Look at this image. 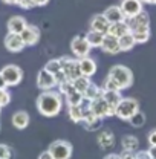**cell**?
Returning <instances> with one entry per match:
<instances>
[{"label":"cell","instance_id":"cell-1","mask_svg":"<svg viewBox=\"0 0 156 159\" xmlns=\"http://www.w3.org/2000/svg\"><path fill=\"white\" fill-rule=\"evenodd\" d=\"M35 106H37V110L43 116L54 118L61 112V107H63L61 93L55 92V90H43L37 97Z\"/></svg>","mask_w":156,"mask_h":159},{"label":"cell","instance_id":"cell-2","mask_svg":"<svg viewBox=\"0 0 156 159\" xmlns=\"http://www.w3.org/2000/svg\"><path fill=\"white\" fill-rule=\"evenodd\" d=\"M107 78L112 80L118 86L119 90L129 89V87L133 84V74H132V70H130L127 66H122V64L113 66V67L109 70Z\"/></svg>","mask_w":156,"mask_h":159},{"label":"cell","instance_id":"cell-3","mask_svg":"<svg viewBox=\"0 0 156 159\" xmlns=\"http://www.w3.org/2000/svg\"><path fill=\"white\" fill-rule=\"evenodd\" d=\"M139 110V102L135 98H121L115 109V116L122 121H129Z\"/></svg>","mask_w":156,"mask_h":159},{"label":"cell","instance_id":"cell-4","mask_svg":"<svg viewBox=\"0 0 156 159\" xmlns=\"http://www.w3.org/2000/svg\"><path fill=\"white\" fill-rule=\"evenodd\" d=\"M49 153L54 156V159H71L72 158V153H74V147L71 142L67 141H54L51 145H49Z\"/></svg>","mask_w":156,"mask_h":159},{"label":"cell","instance_id":"cell-5","mask_svg":"<svg viewBox=\"0 0 156 159\" xmlns=\"http://www.w3.org/2000/svg\"><path fill=\"white\" fill-rule=\"evenodd\" d=\"M2 75L6 81V86L8 87H14V86H19L23 80V70L20 69L17 64H6L2 70Z\"/></svg>","mask_w":156,"mask_h":159},{"label":"cell","instance_id":"cell-6","mask_svg":"<svg viewBox=\"0 0 156 159\" xmlns=\"http://www.w3.org/2000/svg\"><path fill=\"white\" fill-rule=\"evenodd\" d=\"M71 51L77 58H84V57H89L92 46L89 44V41L86 40L84 35H77L71 41Z\"/></svg>","mask_w":156,"mask_h":159},{"label":"cell","instance_id":"cell-7","mask_svg":"<svg viewBox=\"0 0 156 159\" xmlns=\"http://www.w3.org/2000/svg\"><path fill=\"white\" fill-rule=\"evenodd\" d=\"M61 60V67H63V72L66 75V78L74 81L75 78H78L81 75V70H80V63L78 58H69V57H63Z\"/></svg>","mask_w":156,"mask_h":159},{"label":"cell","instance_id":"cell-8","mask_svg":"<svg viewBox=\"0 0 156 159\" xmlns=\"http://www.w3.org/2000/svg\"><path fill=\"white\" fill-rule=\"evenodd\" d=\"M119 8L122 9L126 20H127L138 16L139 12H142L144 11V3H142V0H121Z\"/></svg>","mask_w":156,"mask_h":159},{"label":"cell","instance_id":"cell-9","mask_svg":"<svg viewBox=\"0 0 156 159\" xmlns=\"http://www.w3.org/2000/svg\"><path fill=\"white\" fill-rule=\"evenodd\" d=\"M90 112H92L95 116H98V118L115 116L113 112H112V109L109 107V104L106 102V99L103 98V97H99V98L90 101Z\"/></svg>","mask_w":156,"mask_h":159},{"label":"cell","instance_id":"cell-10","mask_svg":"<svg viewBox=\"0 0 156 159\" xmlns=\"http://www.w3.org/2000/svg\"><path fill=\"white\" fill-rule=\"evenodd\" d=\"M3 43H5V48H6L9 52H14V54L21 52V51L25 49V46H26L25 41L21 40V35H20V34H11V32L6 34Z\"/></svg>","mask_w":156,"mask_h":159},{"label":"cell","instance_id":"cell-11","mask_svg":"<svg viewBox=\"0 0 156 159\" xmlns=\"http://www.w3.org/2000/svg\"><path fill=\"white\" fill-rule=\"evenodd\" d=\"M37 86L41 90H52L55 86H57V81L54 74H51L49 70H46L44 67L41 69L37 75Z\"/></svg>","mask_w":156,"mask_h":159},{"label":"cell","instance_id":"cell-12","mask_svg":"<svg viewBox=\"0 0 156 159\" xmlns=\"http://www.w3.org/2000/svg\"><path fill=\"white\" fill-rule=\"evenodd\" d=\"M20 35H21V40L25 41L26 46H34L40 40V29L34 25H28Z\"/></svg>","mask_w":156,"mask_h":159},{"label":"cell","instance_id":"cell-13","mask_svg":"<svg viewBox=\"0 0 156 159\" xmlns=\"http://www.w3.org/2000/svg\"><path fill=\"white\" fill-rule=\"evenodd\" d=\"M101 49L103 52L106 54H110V55H117L121 52V48H119V40L117 37H112V35H106L103 40V44H101Z\"/></svg>","mask_w":156,"mask_h":159},{"label":"cell","instance_id":"cell-14","mask_svg":"<svg viewBox=\"0 0 156 159\" xmlns=\"http://www.w3.org/2000/svg\"><path fill=\"white\" fill-rule=\"evenodd\" d=\"M109 28H110V21L104 17V14H98L90 21V29L97 31V32H101L104 35L109 34Z\"/></svg>","mask_w":156,"mask_h":159},{"label":"cell","instance_id":"cell-15","mask_svg":"<svg viewBox=\"0 0 156 159\" xmlns=\"http://www.w3.org/2000/svg\"><path fill=\"white\" fill-rule=\"evenodd\" d=\"M8 32L11 34H21L25 31V28L28 26V21L25 20V17L21 16H12L8 20Z\"/></svg>","mask_w":156,"mask_h":159},{"label":"cell","instance_id":"cell-16","mask_svg":"<svg viewBox=\"0 0 156 159\" xmlns=\"http://www.w3.org/2000/svg\"><path fill=\"white\" fill-rule=\"evenodd\" d=\"M97 142L103 150L112 148V147L115 145V135H113V132H110V130H103V132H99L97 136Z\"/></svg>","mask_w":156,"mask_h":159},{"label":"cell","instance_id":"cell-17","mask_svg":"<svg viewBox=\"0 0 156 159\" xmlns=\"http://www.w3.org/2000/svg\"><path fill=\"white\" fill-rule=\"evenodd\" d=\"M78 63H80V70H81V75L84 77H92L95 75L97 72V63L90 57H84V58H78Z\"/></svg>","mask_w":156,"mask_h":159},{"label":"cell","instance_id":"cell-18","mask_svg":"<svg viewBox=\"0 0 156 159\" xmlns=\"http://www.w3.org/2000/svg\"><path fill=\"white\" fill-rule=\"evenodd\" d=\"M104 17L110 21V25L112 23H118V21H126V16H124V12H122V9L117 6V5H112V6H109L104 12Z\"/></svg>","mask_w":156,"mask_h":159},{"label":"cell","instance_id":"cell-19","mask_svg":"<svg viewBox=\"0 0 156 159\" xmlns=\"http://www.w3.org/2000/svg\"><path fill=\"white\" fill-rule=\"evenodd\" d=\"M126 21H127L130 31H133L136 28H142V26H150V19H149V14L145 11L139 12L138 16L132 17V19H127Z\"/></svg>","mask_w":156,"mask_h":159},{"label":"cell","instance_id":"cell-20","mask_svg":"<svg viewBox=\"0 0 156 159\" xmlns=\"http://www.w3.org/2000/svg\"><path fill=\"white\" fill-rule=\"evenodd\" d=\"M104 92H103V98L106 99V102L109 104V107L112 109V112H113V115H115V109H117V106L119 104V101H121V90H106V89H103Z\"/></svg>","mask_w":156,"mask_h":159},{"label":"cell","instance_id":"cell-21","mask_svg":"<svg viewBox=\"0 0 156 159\" xmlns=\"http://www.w3.org/2000/svg\"><path fill=\"white\" fill-rule=\"evenodd\" d=\"M12 125L17 129V130H23L29 125V115L28 112L25 110H19L12 115Z\"/></svg>","mask_w":156,"mask_h":159},{"label":"cell","instance_id":"cell-22","mask_svg":"<svg viewBox=\"0 0 156 159\" xmlns=\"http://www.w3.org/2000/svg\"><path fill=\"white\" fill-rule=\"evenodd\" d=\"M127 32H130L127 21H118V23H112V25H110V28H109V35L117 37V39L122 37V35H124V34H127Z\"/></svg>","mask_w":156,"mask_h":159},{"label":"cell","instance_id":"cell-23","mask_svg":"<svg viewBox=\"0 0 156 159\" xmlns=\"http://www.w3.org/2000/svg\"><path fill=\"white\" fill-rule=\"evenodd\" d=\"M121 145H122V150L124 152L135 153V152H138V148H139V141L133 135H126L122 138V141H121Z\"/></svg>","mask_w":156,"mask_h":159},{"label":"cell","instance_id":"cell-24","mask_svg":"<svg viewBox=\"0 0 156 159\" xmlns=\"http://www.w3.org/2000/svg\"><path fill=\"white\" fill-rule=\"evenodd\" d=\"M133 39L136 41V44H142L150 39V26H142V28H136L133 31H130Z\"/></svg>","mask_w":156,"mask_h":159},{"label":"cell","instance_id":"cell-25","mask_svg":"<svg viewBox=\"0 0 156 159\" xmlns=\"http://www.w3.org/2000/svg\"><path fill=\"white\" fill-rule=\"evenodd\" d=\"M119 48H121V52H127V51H132L135 46H136V41L133 39L132 32H127L124 34L122 37H119Z\"/></svg>","mask_w":156,"mask_h":159},{"label":"cell","instance_id":"cell-26","mask_svg":"<svg viewBox=\"0 0 156 159\" xmlns=\"http://www.w3.org/2000/svg\"><path fill=\"white\" fill-rule=\"evenodd\" d=\"M86 40L89 41V44L92 46V48H101V44H103V40H104V34H101V32H97V31H89L86 35Z\"/></svg>","mask_w":156,"mask_h":159},{"label":"cell","instance_id":"cell-27","mask_svg":"<svg viewBox=\"0 0 156 159\" xmlns=\"http://www.w3.org/2000/svg\"><path fill=\"white\" fill-rule=\"evenodd\" d=\"M67 113H69V118L72 119L74 122H81L84 118V110L81 107V104L78 106H67Z\"/></svg>","mask_w":156,"mask_h":159},{"label":"cell","instance_id":"cell-28","mask_svg":"<svg viewBox=\"0 0 156 159\" xmlns=\"http://www.w3.org/2000/svg\"><path fill=\"white\" fill-rule=\"evenodd\" d=\"M103 89H99L97 84H94V83H90L89 84V87L86 89V92L83 93L84 95V98L86 99H89V101H94V99H97L99 98V97H103Z\"/></svg>","mask_w":156,"mask_h":159},{"label":"cell","instance_id":"cell-29","mask_svg":"<svg viewBox=\"0 0 156 159\" xmlns=\"http://www.w3.org/2000/svg\"><path fill=\"white\" fill-rule=\"evenodd\" d=\"M92 81L89 77H84V75H80L78 78H75L72 81V84H74V89L80 92V93H84L86 92V89L89 87V84H90Z\"/></svg>","mask_w":156,"mask_h":159},{"label":"cell","instance_id":"cell-30","mask_svg":"<svg viewBox=\"0 0 156 159\" xmlns=\"http://www.w3.org/2000/svg\"><path fill=\"white\" fill-rule=\"evenodd\" d=\"M83 99H84V95L80 93V92H77V90H72L71 93L66 95V102H67V106H78V104L83 102Z\"/></svg>","mask_w":156,"mask_h":159},{"label":"cell","instance_id":"cell-31","mask_svg":"<svg viewBox=\"0 0 156 159\" xmlns=\"http://www.w3.org/2000/svg\"><path fill=\"white\" fill-rule=\"evenodd\" d=\"M44 69L46 70H49L51 74H58L60 70H63V67H61V60L60 58H54V60H49L48 63H46V66H44Z\"/></svg>","mask_w":156,"mask_h":159},{"label":"cell","instance_id":"cell-32","mask_svg":"<svg viewBox=\"0 0 156 159\" xmlns=\"http://www.w3.org/2000/svg\"><path fill=\"white\" fill-rule=\"evenodd\" d=\"M129 122L133 125V127H136V129H139V127H142L144 124H145V115L142 113V112H139L138 110L136 113L132 116V118L129 119Z\"/></svg>","mask_w":156,"mask_h":159},{"label":"cell","instance_id":"cell-33","mask_svg":"<svg viewBox=\"0 0 156 159\" xmlns=\"http://www.w3.org/2000/svg\"><path fill=\"white\" fill-rule=\"evenodd\" d=\"M72 90H75L74 89V84H72V81L71 80H66V81H63V83H60L58 84V92L61 95H67V93H71Z\"/></svg>","mask_w":156,"mask_h":159},{"label":"cell","instance_id":"cell-34","mask_svg":"<svg viewBox=\"0 0 156 159\" xmlns=\"http://www.w3.org/2000/svg\"><path fill=\"white\" fill-rule=\"evenodd\" d=\"M11 102V93L6 89H0V106L5 107Z\"/></svg>","mask_w":156,"mask_h":159},{"label":"cell","instance_id":"cell-35","mask_svg":"<svg viewBox=\"0 0 156 159\" xmlns=\"http://www.w3.org/2000/svg\"><path fill=\"white\" fill-rule=\"evenodd\" d=\"M12 158V150L6 144H0V159H11Z\"/></svg>","mask_w":156,"mask_h":159},{"label":"cell","instance_id":"cell-36","mask_svg":"<svg viewBox=\"0 0 156 159\" xmlns=\"http://www.w3.org/2000/svg\"><path fill=\"white\" fill-rule=\"evenodd\" d=\"M17 5H19L20 8H23V9H31V8L35 6V2L34 0H19Z\"/></svg>","mask_w":156,"mask_h":159},{"label":"cell","instance_id":"cell-37","mask_svg":"<svg viewBox=\"0 0 156 159\" xmlns=\"http://www.w3.org/2000/svg\"><path fill=\"white\" fill-rule=\"evenodd\" d=\"M135 159H152L149 152L147 150H141V152H136L135 153Z\"/></svg>","mask_w":156,"mask_h":159},{"label":"cell","instance_id":"cell-38","mask_svg":"<svg viewBox=\"0 0 156 159\" xmlns=\"http://www.w3.org/2000/svg\"><path fill=\"white\" fill-rule=\"evenodd\" d=\"M147 141H149V144H150V145H156V129H153V130L149 133Z\"/></svg>","mask_w":156,"mask_h":159},{"label":"cell","instance_id":"cell-39","mask_svg":"<svg viewBox=\"0 0 156 159\" xmlns=\"http://www.w3.org/2000/svg\"><path fill=\"white\" fill-rule=\"evenodd\" d=\"M39 159H54V156L49 153V150H46V152H43V153H40Z\"/></svg>","mask_w":156,"mask_h":159},{"label":"cell","instance_id":"cell-40","mask_svg":"<svg viewBox=\"0 0 156 159\" xmlns=\"http://www.w3.org/2000/svg\"><path fill=\"white\" fill-rule=\"evenodd\" d=\"M147 152H149L150 158H152V159H156V145H150V148H149Z\"/></svg>","mask_w":156,"mask_h":159},{"label":"cell","instance_id":"cell-41","mask_svg":"<svg viewBox=\"0 0 156 159\" xmlns=\"http://www.w3.org/2000/svg\"><path fill=\"white\" fill-rule=\"evenodd\" d=\"M6 87H8V86H6V81H5L2 72H0V89H6Z\"/></svg>","mask_w":156,"mask_h":159},{"label":"cell","instance_id":"cell-42","mask_svg":"<svg viewBox=\"0 0 156 159\" xmlns=\"http://www.w3.org/2000/svg\"><path fill=\"white\" fill-rule=\"evenodd\" d=\"M35 2V6H44L49 3V0H34Z\"/></svg>","mask_w":156,"mask_h":159},{"label":"cell","instance_id":"cell-43","mask_svg":"<svg viewBox=\"0 0 156 159\" xmlns=\"http://www.w3.org/2000/svg\"><path fill=\"white\" fill-rule=\"evenodd\" d=\"M104 159H121V155H115V153H110V155H107Z\"/></svg>","mask_w":156,"mask_h":159},{"label":"cell","instance_id":"cell-44","mask_svg":"<svg viewBox=\"0 0 156 159\" xmlns=\"http://www.w3.org/2000/svg\"><path fill=\"white\" fill-rule=\"evenodd\" d=\"M3 3H6V5H17V2L19 0H2Z\"/></svg>","mask_w":156,"mask_h":159},{"label":"cell","instance_id":"cell-45","mask_svg":"<svg viewBox=\"0 0 156 159\" xmlns=\"http://www.w3.org/2000/svg\"><path fill=\"white\" fill-rule=\"evenodd\" d=\"M142 3H147V5H156V0H142Z\"/></svg>","mask_w":156,"mask_h":159},{"label":"cell","instance_id":"cell-46","mask_svg":"<svg viewBox=\"0 0 156 159\" xmlns=\"http://www.w3.org/2000/svg\"><path fill=\"white\" fill-rule=\"evenodd\" d=\"M0 112H2V106H0Z\"/></svg>","mask_w":156,"mask_h":159},{"label":"cell","instance_id":"cell-47","mask_svg":"<svg viewBox=\"0 0 156 159\" xmlns=\"http://www.w3.org/2000/svg\"><path fill=\"white\" fill-rule=\"evenodd\" d=\"M0 129H2V124H0Z\"/></svg>","mask_w":156,"mask_h":159}]
</instances>
